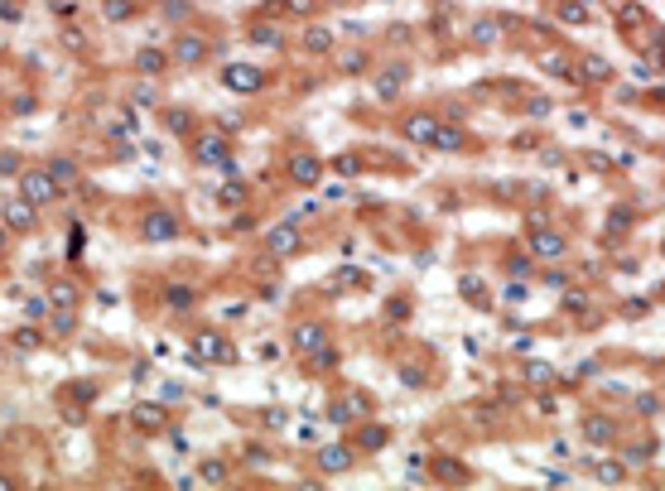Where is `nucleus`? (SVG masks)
Wrapping results in <instances>:
<instances>
[{
    "label": "nucleus",
    "instance_id": "nucleus-13",
    "mask_svg": "<svg viewBox=\"0 0 665 491\" xmlns=\"http://www.w3.org/2000/svg\"><path fill=\"white\" fill-rule=\"evenodd\" d=\"M198 352H202L207 361H232V347H227L222 337H212V332H198Z\"/></svg>",
    "mask_w": 665,
    "mask_h": 491
},
{
    "label": "nucleus",
    "instance_id": "nucleus-10",
    "mask_svg": "<svg viewBox=\"0 0 665 491\" xmlns=\"http://www.w3.org/2000/svg\"><path fill=\"white\" fill-rule=\"evenodd\" d=\"M266 246H270V256H289V251H299V231H294V222H289V226H275Z\"/></svg>",
    "mask_w": 665,
    "mask_h": 491
},
{
    "label": "nucleus",
    "instance_id": "nucleus-4",
    "mask_svg": "<svg viewBox=\"0 0 665 491\" xmlns=\"http://www.w3.org/2000/svg\"><path fill=\"white\" fill-rule=\"evenodd\" d=\"M19 193L29 197V202H53L63 188H58L49 174H19Z\"/></svg>",
    "mask_w": 665,
    "mask_h": 491
},
{
    "label": "nucleus",
    "instance_id": "nucleus-32",
    "mask_svg": "<svg viewBox=\"0 0 665 491\" xmlns=\"http://www.w3.org/2000/svg\"><path fill=\"white\" fill-rule=\"evenodd\" d=\"M251 39H261V44H280V34H275V29H251Z\"/></svg>",
    "mask_w": 665,
    "mask_h": 491
},
{
    "label": "nucleus",
    "instance_id": "nucleus-22",
    "mask_svg": "<svg viewBox=\"0 0 665 491\" xmlns=\"http://www.w3.org/2000/svg\"><path fill=\"white\" fill-rule=\"evenodd\" d=\"M189 303H193L189 285H174V289H169V308H189Z\"/></svg>",
    "mask_w": 665,
    "mask_h": 491
},
{
    "label": "nucleus",
    "instance_id": "nucleus-30",
    "mask_svg": "<svg viewBox=\"0 0 665 491\" xmlns=\"http://www.w3.org/2000/svg\"><path fill=\"white\" fill-rule=\"evenodd\" d=\"M73 298H78V294H73V285H53V303H73Z\"/></svg>",
    "mask_w": 665,
    "mask_h": 491
},
{
    "label": "nucleus",
    "instance_id": "nucleus-27",
    "mask_svg": "<svg viewBox=\"0 0 665 491\" xmlns=\"http://www.w3.org/2000/svg\"><path fill=\"white\" fill-rule=\"evenodd\" d=\"M49 328H53V332H73V313H53Z\"/></svg>",
    "mask_w": 665,
    "mask_h": 491
},
{
    "label": "nucleus",
    "instance_id": "nucleus-1",
    "mask_svg": "<svg viewBox=\"0 0 665 491\" xmlns=\"http://www.w3.org/2000/svg\"><path fill=\"white\" fill-rule=\"evenodd\" d=\"M34 212H39V202H29V197L19 193V197H10V202L0 207V222H5L10 231H34V222H39Z\"/></svg>",
    "mask_w": 665,
    "mask_h": 491
},
{
    "label": "nucleus",
    "instance_id": "nucleus-24",
    "mask_svg": "<svg viewBox=\"0 0 665 491\" xmlns=\"http://www.w3.org/2000/svg\"><path fill=\"white\" fill-rule=\"evenodd\" d=\"M328 44H333V34H328V29H313V34H309V48H313V53H323Z\"/></svg>",
    "mask_w": 665,
    "mask_h": 491
},
{
    "label": "nucleus",
    "instance_id": "nucleus-26",
    "mask_svg": "<svg viewBox=\"0 0 665 491\" xmlns=\"http://www.w3.org/2000/svg\"><path fill=\"white\" fill-rule=\"evenodd\" d=\"M550 376H555V366H545V361H535V366H530V381H535V386H545Z\"/></svg>",
    "mask_w": 665,
    "mask_h": 491
},
{
    "label": "nucleus",
    "instance_id": "nucleus-23",
    "mask_svg": "<svg viewBox=\"0 0 665 491\" xmlns=\"http://www.w3.org/2000/svg\"><path fill=\"white\" fill-rule=\"evenodd\" d=\"M560 15L578 24V19H588V5H583V0H569V5H560Z\"/></svg>",
    "mask_w": 665,
    "mask_h": 491
},
{
    "label": "nucleus",
    "instance_id": "nucleus-31",
    "mask_svg": "<svg viewBox=\"0 0 665 491\" xmlns=\"http://www.w3.org/2000/svg\"><path fill=\"white\" fill-rule=\"evenodd\" d=\"M106 15H116V19H126V15H130V5H126V0H106Z\"/></svg>",
    "mask_w": 665,
    "mask_h": 491
},
{
    "label": "nucleus",
    "instance_id": "nucleus-3",
    "mask_svg": "<svg viewBox=\"0 0 665 491\" xmlns=\"http://www.w3.org/2000/svg\"><path fill=\"white\" fill-rule=\"evenodd\" d=\"M140 236H145V241H174V236H179V217H174V212H150V217L140 222Z\"/></svg>",
    "mask_w": 665,
    "mask_h": 491
},
{
    "label": "nucleus",
    "instance_id": "nucleus-36",
    "mask_svg": "<svg viewBox=\"0 0 665 491\" xmlns=\"http://www.w3.org/2000/svg\"><path fill=\"white\" fill-rule=\"evenodd\" d=\"M68 5H73V0H53V10H68Z\"/></svg>",
    "mask_w": 665,
    "mask_h": 491
},
{
    "label": "nucleus",
    "instance_id": "nucleus-35",
    "mask_svg": "<svg viewBox=\"0 0 665 491\" xmlns=\"http://www.w3.org/2000/svg\"><path fill=\"white\" fill-rule=\"evenodd\" d=\"M289 5H294V10H309V5H313V0H289Z\"/></svg>",
    "mask_w": 665,
    "mask_h": 491
},
{
    "label": "nucleus",
    "instance_id": "nucleus-19",
    "mask_svg": "<svg viewBox=\"0 0 665 491\" xmlns=\"http://www.w3.org/2000/svg\"><path fill=\"white\" fill-rule=\"evenodd\" d=\"M434 145H439V150H458V145H463V135H458V130H444V125H439V130H434Z\"/></svg>",
    "mask_w": 665,
    "mask_h": 491
},
{
    "label": "nucleus",
    "instance_id": "nucleus-37",
    "mask_svg": "<svg viewBox=\"0 0 665 491\" xmlns=\"http://www.w3.org/2000/svg\"><path fill=\"white\" fill-rule=\"evenodd\" d=\"M5 487H15V482H10V477H5V472H0V491H5Z\"/></svg>",
    "mask_w": 665,
    "mask_h": 491
},
{
    "label": "nucleus",
    "instance_id": "nucleus-25",
    "mask_svg": "<svg viewBox=\"0 0 665 491\" xmlns=\"http://www.w3.org/2000/svg\"><path fill=\"white\" fill-rule=\"evenodd\" d=\"M198 477H202V482H222V477H227V467H222V463H202V472H198Z\"/></svg>",
    "mask_w": 665,
    "mask_h": 491
},
{
    "label": "nucleus",
    "instance_id": "nucleus-16",
    "mask_svg": "<svg viewBox=\"0 0 665 491\" xmlns=\"http://www.w3.org/2000/svg\"><path fill=\"white\" fill-rule=\"evenodd\" d=\"M135 63H140V73H150V78H155V73H164V53H159V48H140V58H135Z\"/></svg>",
    "mask_w": 665,
    "mask_h": 491
},
{
    "label": "nucleus",
    "instance_id": "nucleus-15",
    "mask_svg": "<svg viewBox=\"0 0 665 491\" xmlns=\"http://www.w3.org/2000/svg\"><path fill=\"white\" fill-rule=\"evenodd\" d=\"M49 179H53L58 188H73V184H78V164H73V159H53V164H49Z\"/></svg>",
    "mask_w": 665,
    "mask_h": 491
},
{
    "label": "nucleus",
    "instance_id": "nucleus-28",
    "mask_svg": "<svg viewBox=\"0 0 665 491\" xmlns=\"http://www.w3.org/2000/svg\"><path fill=\"white\" fill-rule=\"evenodd\" d=\"M15 347H24V352H29V347H39V332H34V328H24V332L15 337Z\"/></svg>",
    "mask_w": 665,
    "mask_h": 491
},
{
    "label": "nucleus",
    "instance_id": "nucleus-12",
    "mask_svg": "<svg viewBox=\"0 0 665 491\" xmlns=\"http://www.w3.org/2000/svg\"><path fill=\"white\" fill-rule=\"evenodd\" d=\"M318 347H323V328H318V323L294 328V352H318Z\"/></svg>",
    "mask_w": 665,
    "mask_h": 491
},
{
    "label": "nucleus",
    "instance_id": "nucleus-29",
    "mask_svg": "<svg viewBox=\"0 0 665 491\" xmlns=\"http://www.w3.org/2000/svg\"><path fill=\"white\" fill-rule=\"evenodd\" d=\"M241 193H246L241 184H227V188H222V193H217V197H222V202H241Z\"/></svg>",
    "mask_w": 665,
    "mask_h": 491
},
{
    "label": "nucleus",
    "instance_id": "nucleus-11",
    "mask_svg": "<svg viewBox=\"0 0 665 491\" xmlns=\"http://www.w3.org/2000/svg\"><path fill=\"white\" fill-rule=\"evenodd\" d=\"M405 78H410L405 68H390V73H381V78H377V97H381V101H395V97H400V87H405Z\"/></svg>",
    "mask_w": 665,
    "mask_h": 491
},
{
    "label": "nucleus",
    "instance_id": "nucleus-18",
    "mask_svg": "<svg viewBox=\"0 0 665 491\" xmlns=\"http://www.w3.org/2000/svg\"><path fill=\"white\" fill-rule=\"evenodd\" d=\"M612 434H617V429H612L607 419H588V438H593V443H612Z\"/></svg>",
    "mask_w": 665,
    "mask_h": 491
},
{
    "label": "nucleus",
    "instance_id": "nucleus-2",
    "mask_svg": "<svg viewBox=\"0 0 665 491\" xmlns=\"http://www.w3.org/2000/svg\"><path fill=\"white\" fill-rule=\"evenodd\" d=\"M222 82H227L232 92H256V87H261V68H256V63H227V68H222Z\"/></svg>",
    "mask_w": 665,
    "mask_h": 491
},
{
    "label": "nucleus",
    "instance_id": "nucleus-17",
    "mask_svg": "<svg viewBox=\"0 0 665 491\" xmlns=\"http://www.w3.org/2000/svg\"><path fill=\"white\" fill-rule=\"evenodd\" d=\"M135 424H140V429H159V424H164V409H159V404H140V409H135Z\"/></svg>",
    "mask_w": 665,
    "mask_h": 491
},
{
    "label": "nucleus",
    "instance_id": "nucleus-9",
    "mask_svg": "<svg viewBox=\"0 0 665 491\" xmlns=\"http://www.w3.org/2000/svg\"><path fill=\"white\" fill-rule=\"evenodd\" d=\"M289 174H294V184H318L323 164H318L313 154H294V159H289Z\"/></svg>",
    "mask_w": 665,
    "mask_h": 491
},
{
    "label": "nucleus",
    "instance_id": "nucleus-34",
    "mask_svg": "<svg viewBox=\"0 0 665 491\" xmlns=\"http://www.w3.org/2000/svg\"><path fill=\"white\" fill-rule=\"evenodd\" d=\"M5 241H10V226H5V222H0V251H5Z\"/></svg>",
    "mask_w": 665,
    "mask_h": 491
},
{
    "label": "nucleus",
    "instance_id": "nucleus-6",
    "mask_svg": "<svg viewBox=\"0 0 665 491\" xmlns=\"http://www.w3.org/2000/svg\"><path fill=\"white\" fill-rule=\"evenodd\" d=\"M530 251H535L540 260H560V256H564V236H560V231H535V236H530Z\"/></svg>",
    "mask_w": 665,
    "mask_h": 491
},
{
    "label": "nucleus",
    "instance_id": "nucleus-7",
    "mask_svg": "<svg viewBox=\"0 0 665 491\" xmlns=\"http://www.w3.org/2000/svg\"><path fill=\"white\" fill-rule=\"evenodd\" d=\"M193 154H198V164H222V159H227V140H222V135H202V140L193 145Z\"/></svg>",
    "mask_w": 665,
    "mask_h": 491
},
{
    "label": "nucleus",
    "instance_id": "nucleus-33",
    "mask_svg": "<svg viewBox=\"0 0 665 491\" xmlns=\"http://www.w3.org/2000/svg\"><path fill=\"white\" fill-rule=\"evenodd\" d=\"M477 44H496V29H492V24H477Z\"/></svg>",
    "mask_w": 665,
    "mask_h": 491
},
{
    "label": "nucleus",
    "instance_id": "nucleus-14",
    "mask_svg": "<svg viewBox=\"0 0 665 491\" xmlns=\"http://www.w3.org/2000/svg\"><path fill=\"white\" fill-rule=\"evenodd\" d=\"M318 467H323V472H347V467H352V453H347V448H323V453H318Z\"/></svg>",
    "mask_w": 665,
    "mask_h": 491
},
{
    "label": "nucleus",
    "instance_id": "nucleus-21",
    "mask_svg": "<svg viewBox=\"0 0 665 491\" xmlns=\"http://www.w3.org/2000/svg\"><path fill=\"white\" fill-rule=\"evenodd\" d=\"M598 477H603V482H622L627 467H622V463H598Z\"/></svg>",
    "mask_w": 665,
    "mask_h": 491
},
{
    "label": "nucleus",
    "instance_id": "nucleus-5",
    "mask_svg": "<svg viewBox=\"0 0 665 491\" xmlns=\"http://www.w3.org/2000/svg\"><path fill=\"white\" fill-rule=\"evenodd\" d=\"M202 58H207V39H198V34H179V44H174V63L198 68Z\"/></svg>",
    "mask_w": 665,
    "mask_h": 491
},
{
    "label": "nucleus",
    "instance_id": "nucleus-8",
    "mask_svg": "<svg viewBox=\"0 0 665 491\" xmlns=\"http://www.w3.org/2000/svg\"><path fill=\"white\" fill-rule=\"evenodd\" d=\"M434 130H439L434 116H410V120H405V135H410L415 145H434Z\"/></svg>",
    "mask_w": 665,
    "mask_h": 491
},
{
    "label": "nucleus",
    "instance_id": "nucleus-20",
    "mask_svg": "<svg viewBox=\"0 0 665 491\" xmlns=\"http://www.w3.org/2000/svg\"><path fill=\"white\" fill-rule=\"evenodd\" d=\"M583 78H588V82L607 78V63H603V58H583Z\"/></svg>",
    "mask_w": 665,
    "mask_h": 491
}]
</instances>
